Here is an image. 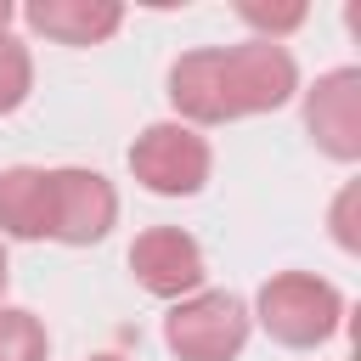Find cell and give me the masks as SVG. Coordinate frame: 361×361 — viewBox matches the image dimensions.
Wrapping results in <instances>:
<instances>
[{
    "mask_svg": "<svg viewBox=\"0 0 361 361\" xmlns=\"http://www.w3.org/2000/svg\"><path fill=\"white\" fill-rule=\"evenodd\" d=\"M299 90V62L276 39H243V45H203L175 56L169 68V102L180 124H231L254 113H276Z\"/></svg>",
    "mask_w": 361,
    "mask_h": 361,
    "instance_id": "cell-1",
    "label": "cell"
},
{
    "mask_svg": "<svg viewBox=\"0 0 361 361\" xmlns=\"http://www.w3.org/2000/svg\"><path fill=\"white\" fill-rule=\"evenodd\" d=\"M276 344L288 350H316L327 344L338 327H344V293L327 282V276H310V271H276L259 299H254V316Z\"/></svg>",
    "mask_w": 361,
    "mask_h": 361,
    "instance_id": "cell-2",
    "label": "cell"
},
{
    "mask_svg": "<svg viewBox=\"0 0 361 361\" xmlns=\"http://www.w3.org/2000/svg\"><path fill=\"white\" fill-rule=\"evenodd\" d=\"M164 344L180 361H237L248 344V305L226 288H197L169 305Z\"/></svg>",
    "mask_w": 361,
    "mask_h": 361,
    "instance_id": "cell-3",
    "label": "cell"
},
{
    "mask_svg": "<svg viewBox=\"0 0 361 361\" xmlns=\"http://www.w3.org/2000/svg\"><path fill=\"white\" fill-rule=\"evenodd\" d=\"M214 169V152L209 141L180 124V118H164V124H147L135 141H130V175L158 192V197H197L203 180Z\"/></svg>",
    "mask_w": 361,
    "mask_h": 361,
    "instance_id": "cell-4",
    "label": "cell"
},
{
    "mask_svg": "<svg viewBox=\"0 0 361 361\" xmlns=\"http://www.w3.org/2000/svg\"><path fill=\"white\" fill-rule=\"evenodd\" d=\"M118 220V192L107 175L96 169H51V237L68 243V248H90L113 231Z\"/></svg>",
    "mask_w": 361,
    "mask_h": 361,
    "instance_id": "cell-5",
    "label": "cell"
},
{
    "mask_svg": "<svg viewBox=\"0 0 361 361\" xmlns=\"http://www.w3.org/2000/svg\"><path fill=\"white\" fill-rule=\"evenodd\" d=\"M305 130L333 164L361 158V68H333L305 90Z\"/></svg>",
    "mask_w": 361,
    "mask_h": 361,
    "instance_id": "cell-6",
    "label": "cell"
},
{
    "mask_svg": "<svg viewBox=\"0 0 361 361\" xmlns=\"http://www.w3.org/2000/svg\"><path fill=\"white\" fill-rule=\"evenodd\" d=\"M130 271L152 299H186L203 288V248L180 226H152L130 243Z\"/></svg>",
    "mask_w": 361,
    "mask_h": 361,
    "instance_id": "cell-7",
    "label": "cell"
},
{
    "mask_svg": "<svg viewBox=\"0 0 361 361\" xmlns=\"http://www.w3.org/2000/svg\"><path fill=\"white\" fill-rule=\"evenodd\" d=\"M23 23L56 45H102L118 34L124 6L118 0H28Z\"/></svg>",
    "mask_w": 361,
    "mask_h": 361,
    "instance_id": "cell-8",
    "label": "cell"
},
{
    "mask_svg": "<svg viewBox=\"0 0 361 361\" xmlns=\"http://www.w3.org/2000/svg\"><path fill=\"white\" fill-rule=\"evenodd\" d=\"M0 231L17 243L51 237V169L34 164L0 169Z\"/></svg>",
    "mask_w": 361,
    "mask_h": 361,
    "instance_id": "cell-9",
    "label": "cell"
},
{
    "mask_svg": "<svg viewBox=\"0 0 361 361\" xmlns=\"http://www.w3.org/2000/svg\"><path fill=\"white\" fill-rule=\"evenodd\" d=\"M45 355H51L45 322L34 310H6L0 305V361H45Z\"/></svg>",
    "mask_w": 361,
    "mask_h": 361,
    "instance_id": "cell-10",
    "label": "cell"
},
{
    "mask_svg": "<svg viewBox=\"0 0 361 361\" xmlns=\"http://www.w3.org/2000/svg\"><path fill=\"white\" fill-rule=\"evenodd\" d=\"M28 90H34V56L23 39L0 34V113H17L28 102Z\"/></svg>",
    "mask_w": 361,
    "mask_h": 361,
    "instance_id": "cell-11",
    "label": "cell"
},
{
    "mask_svg": "<svg viewBox=\"0 0 361 361\" xmlns=\"http://www.w3.org/2000/svg\"><path fill=\"white\" fill-rule=\"evenodd\" d=\"M237 17L254 28V39H276L282 45V34H293L310 11L299 0H288V6H276V0H237Z\"/></svg>",
    "mask_w": 361,
    "mask_h": 361,
    "instance_id": "cell-12",
    "label": "cell"
},
{
    "mask_svg": "<svg viewBox=\"0 0 361 361\" xmlns=\"http://www.w3.org/2000/svg\"><path fill=\"white\" fill-rule=\"evenodd\" d=\"M355 203H361V186L350 180V186L338 192V203H333V237H338V248H344V254H355V248H361V231H355Z\"/></svg>",
    "mask_w": 361,
    "mask_h": 361,
    "instance_id": "cell-13",
    "label": "cell"
},
{
    "mask_svg": "<svg viewBox=\"0 0 361 361\" xmlns=\"http://www.w3.org/2000/svg\"><path fill=\"white\" fill-rule=\"evenodd\" d=\"M11 17H17V11H11V0H0V34H11Z\"/></svg>",
    "mask_w": 361,
    "mask_h": 361,
    "instance_id": "cell-14",
    "label": "cell"
},
{
    "mask_svg": "<svg viewBox=\"0 0 361 361\" xmlns=\"http://www.w3.org/2000/svg\"><path fill=\"white\" fill-rule=\"evenodd\" d=\"M6 282H11V265H6V243H0V299H6Z\"/></svg>",
    "mask_w": 361,
    "mask_h": 361,
    "instance_id": "cell-15",
    "label": "cell"
},
{
    "mask_svg": "<svg viewBox=\"0 0 361 361\" xmlns=\"http://www.w3.org/2000/svg\"><path fill=\"white\" fill-rule=\"evenodd\" d=\"M90 361H124V355H90Z\"/></svg>",
    "mask_w": 361,
    "mask_h": 361,
    "instance_id": "cell-16",
    "label": "cell"
}]
</instances>
